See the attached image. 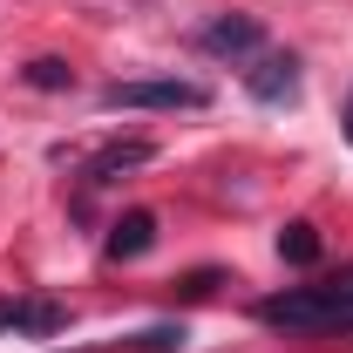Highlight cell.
I'll return each instance as SVG.
<instances>
[{
	"label": "cell",
	"mask_w": 353,
	"mask_h": 353,
	"mask_svg": "<svg viewBox=\"0 0 353 353\" xmlns=\"http://www.w3.org/2000/svg\"><path fill=\"white\" fill-rule=\"evenodd\" d=\"M0 326H28V333H54L61 306H0Z\"/></svg>",
	"instance_id": "obj_7"
},
{
	"label": "cell",
	"mask_w": 353,
	"mask_h": 353,
	"mask_svg": "<svg viewBox=\"0 0 353 353\" xmlns=\"http://www.w3.org/2000/svg\"><path fill=\"white\" fill-rule=\"evenodd\" d=\"M279 252L292 265H312L319 259V231H312V224H285V231H279Z\"/></svg>",
	"instance_id": "obj_8"
},
{
	"label": "cell",
	"mask_w": 353,
	"mask_h": 353,
	"mask_svg": "<svg viewBox=\"0 0 353 353\" xmlns=\"http://www.w3.org/2000/svg\"><path fill=\"white\" fill-rule=\"evenodd\" d=\"M265 326L279 333H326V326H353V279H333V285H285L259 306Z\"/></svg>",
	"instance_id": "obj_1"
},
{
	"label": "cell",
	"mask_w": 353,
	"mask_h": 353,
	"mask_svg": "<svg viewBox=\"0 0 353 353\" xmlns=\"http://www.w3.org/2000/svg\"><path fill=\"white\" fill-rule=\"evenodd\" d=\"M259 41H265V28L252 14H224V21L204 28V54H252Z\"/></svg>",
	"instance_id": "obj_3"
},
{
	"label": "cell",
	"mask_w": 353,
	"mask_h": 353,
	"mask_svg": "<svg viewBox=\"0 0 353 353\" xmlns=\"http://www.w3.org/2000/svg\"><path fill=\"white\" fill-rule=\"evenodd\" d=\"M245 88H252L259 102H285V95L299 88V61H292V54H265L259 68L245 75Z\"/></svg>",
	"instance_id": "obj_4"
},
{
	"label": "cell",
	"mask_w": 353,
	"mask_h": 353,
	"mask_svg": "<svg viewBox=\"0 0 353 353\" xmlns=\"http://www.w3.org/2000/svg\"><path fill=\"white\" fill-rule=\"evenodd\" d=\"M28 82H34V88H68V82H75V68L54 61V54H41V61H28Z\"/></svg>",
	"instance_id": "obj_9"
},
{
	"label": "cell",
	"mask_w": 353,
	"mask_h": 353,
	"mask_svg": "<svg viewBox=\"0 0 353 353\" xmlns=\"http://www.w3.org/2000/svg\"><path fill=\"white\" fill-rule=\"evenodd\" d=\"M136 163H150V143L136 136V143H109L95 163H88V183H116L123 170H136Z\"/></svg>",
	"instance_id": "obj_6"
},
{
	"label": "cell",
	"mask_w": 353,
	"mask_h": 353,
	"mask_svg": "<svg viewBox=\"0 0 353 353\" xmlns=\"http://www.w3.org/2000/svg\"><path fill=\"white\" fill-rule=\"evenodd\" d=\"M102 102H109V109H204L211 88L183 82V75H150V82H109Z\"/></svg>",
	"instance_id": "obj_2"
},
{
	"label": "cell",
	"mask_w": 353,
	"mask_h": 353,
	"mask_svg": "<svg viewBox=\"0 0 353 353\" xmlns=\"http://www.w3.org/2000/svg\"><path fill=\"white\" fill-rule=\"evenodd\" d=\"M340 123H347V143H353V95H347V116H340Z\"/></svg>",
	"instance_id": "obj_10"
},
{
	"label": "cell",
	"mask_w": 353,
	"mask_h": 353,
	"mask_svg": "<svg viewBox=\"0 0 353 353\" xmlns=\"http://www.w3.org/2000/svg\"><path fill=\"white\" fill-rule=\"evenodd\" d=\"M150 245H157V218H150V211L116 218V231H109V259H143Z\"/></svg>",
	"instance_id": "obj_5"
}]
</instances>
